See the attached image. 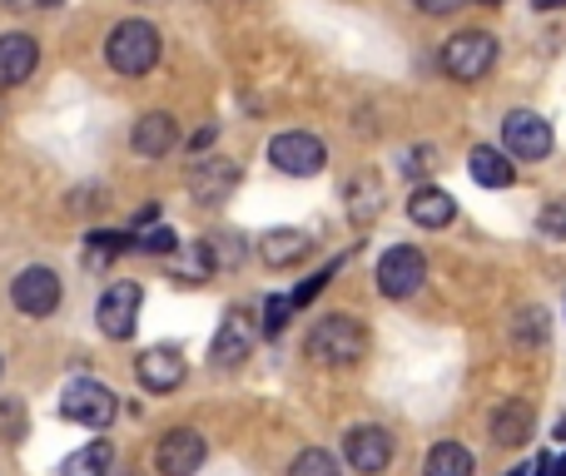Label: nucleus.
Here are the masks:
<instances>
[{"mask_svg":"<svg viewBox=\"0 0 566 476\" xmlns=\"http://www.w3.org/2000/svg\"><path fill=\"white\" fill-rule=\"evenodd\" d=\"M373 348V332L363 328L353 313H328V318H318L308 328V338H303V352H308L318 368H353V362H363Z\"/></svg>","mask_w":566,"mask_h":476,"instance_id":"f257e3e1","label":"nucleus"},{"mask_svg":"<svg viewBox=\"0 0 566 476\" xmlns=\"http://www.w3.org/2000/svg\"><path fill=\"white\" fill-rule=\"evenodd\" d=\"M159 50H165V40H159V30L149 25V20H119L115 30H109L105 40V60L115 75H149V70L159 65Z\"/></svg>","mask_w":566,"mask_h":476,"instance_id":"f03ea898","label":"nucleus"},{"mask_svg":"<svg viewBox=\"0 0 566 476\" xmlns=\"http://www.w3.org/2000/svg\"><path fill=\"white\" fill-rule=\"evenodd\" d=\"M492 65H497V40L488 30H462L442 45V75L458 80V85H478Z\"/></svg>","mask_w":566,"mask_h":476,"instance_id":"7ed1b4c3","label":"nucleus"},{"mask_svg":"<svg viewBox=\"0 0 566 476\" xmlns=\"http://www.w3.org/2000/svg\"><path fill=\"white\" fill-rule=\"evenodd\" d=\"M269 165H274L279 174L313 179L328 165V149H323V139L308 135V129H283V135L269 139Z\"/></svg>","mask_w":566,"mask_h":476,"instance_id":"20e7f679","label":"nucleus"},{"mask_svg":"<svg viewBox=\"0 0 566 476\" xmlns=\"http://www.w3.org/2000/svg\"><path fill=\"white\" fill-rule=\"evenodd\" d=\"M139 303H145V288H139V283H129V278L109 283V288L99 293V308H95L99 332H105L109 342H129L139 328Z\"/></svg>","mask_w":566,"mask_h":476,"instance_id":"39448f33","label":"nucleus"},{"mask_svg":"<svg viewBox=\"0 0 566 476\" xmlns=\"http://www.w3.org/2000/svg\"><path fill=\"white\" fill-rule=\"evenodd\" d=\"M60 412H65L70 422H80V427L105 432L109 422H115V412H119V398L105 388V382H95V378H75V382L65 388V398H60Z\"/></svg>","mask_w":566,"mask_h":476,"instance_id":"423d86ee","label":"nucleus"},{"mask_svg":"<svg viewBox=\"0 0 566 476\" xmlns=\"http://www.w3.org/2000/svg\"><path fill=\"white\" fill-rule=\"evenodd\" d=\"M378 293L382 298H412V293L428 283V258H422L412 243H392L388 253L378 258Z\"/></svg>","mask_w":566,"mask_h":476,"instance_id":"0eeeda50","label":"nucleus"},{"mask_svg":"<svg viewBox=\"0 0 566 476\" xmlns=\"http://www.w3.org/2000/svg\"><path fill=\"white\" fill-rule=\"evenodd\" d=\"M552 145H557V135H552V125L537 115V109H512L507 119H502V155L512 159H547Z\"/></svg>","mask_w":566,"mask_h":476,"instance_id":"6e6552de","label":"nucleus"},{"mask_svg":"<svg viewBox=\"0 0 566 476\" xmlns=\"http://www.w3.org/2000/svg\"><path fill=\"white\" fill-rule=\"evenodd\" d=\"M10 303H15V313H25V318H50V313L60 308V278H55V268H45V263H30V268H20L15 278H10Z\"/></svg>","mask_w":566,"mask_h":476,"instance_id":"1a4fd4ad","label":"nucleus"},{"mask_svg":"<svg viewBox=\"0 0 566 476\" xmlns=\"http://www.w3.org/2000/svg\"><path fill=\"white\" fill-rule=\"evenodd\" d=\"M205 457H209V442L199 437L195 427H175V432H165V437H159V447H155V467H159V476H195L199 467H205Z\"/></svg>","mask_w":566,"mask_h":476,"instance_id":"9d476101","label":"nucleus"},{"mask_svg":"<svg viewBox=\"0 0 566 476\" xmlns=\"http://www.w3.org/2000/svg\"><path fill=\"white\" fill-rule=\"evenodd\" d=\"M343 457H348L353 472L363 476H382L392 462V437L382 427H353L348 437H343Z\"/></svg>","mask_w":566,"mask_h":476,"instance_id":"9b49d317","label":"nucleus"},{"mask_svg":"<svg viewBox=\"0 0 566 476\" xmlns=\"http://www.w3.org/2000/svg\"><path fill=\"white\" fill-rule=\"evenodd\" d=\"M239 179H244V169H239L234 159H199V165L189 169V194H195L199 204H224L239 189Z\"/></svg>","mask_w":566,"mask_h":476,"instance_id":"f8f14e48","label":"nucleus"},{"mask_svg":"<svg viewBox=\"0 0 566 476\" xmlns=\"http://www.w3.org/2000/svg\"><path fill=\"white\" fill-rule=\"evenodd\" d=\"M135 378L145 392H175L189 378V362L179 358V348H149L135 358Z\"/></svg>","mask_w":566,"mask_h":476,"instance_id":"ddd939ff","label":"nucleus"},{"mask_svg":"<svg viewBox=\"0 0 566 476\" xmlns=\"http://www.w3.org/2000/svg\"><path fill=\"white\" fill-rule=\"evenodd\" d=\"M249 352H254V328H249L244 313H229V318L219 322L214 342H209V362H214L219 372H229V368H239Z\"/></svg>","mask_w":566,"mask_h":476,"instance_id":"4468645a","label":"nucleus"},{"mask_svg":"<svg viewBox=\"0 0 566 476\" xmlns=\"http://www.w3.org/2000/svg\"><path fill=\"white\" fill-rule=\"evenodd\" d=\"M35 65H40L35 35H25V30H10V35H0V89L25 85V80L35 75Z\"/></svg>","mask_w":566,"mask_h":476,"instance_id":"2eb2a0df","label":"nucleus"},{"mask_svg":"<svg viewBox=\"0 0 566 476\" xmlns=\"http://www.w3.org/2000/svg\"><path fill=\"white\" fill-rule=\"evenodd\" d=\"M175 139H179V125H175V115H165V109L139 115L135 129H129V145H135L139 159H165L169 149H175Z\"/></svg>","mask_w":566,"mask_h":476,"instance_id":"dca6fc26","label":"nucleus"},{"mask_svg":"<svg viewBox=\"0 0 566 476\" xmlns=\"http://www.w3.org/2000/svg\"><path fill=\"white\" fill-rule=\"evenodd\" d=\"M408 219L418 229H448L452 219H458V199L438 184H418L412 199H408Z\"/></svg>","mask_w":566,"mask_h":476,"instance_id":"f3484780","label":"nucleus"},{"mask_svg":"<svg viewBox=\"0 0 566 476\" xmlns=\"http://www.w3.org/2000/svg\"><path fill=\"white\" fill-rule=\"evenodd\" d=\"M488 432H492L497 447H522V442H532V408L517 402V398H507L502 408H492Z\"/></svg>","mask_w":566,"mask_h":476,"instance_id":"a211bd4d","label":"nucleus"},{"mask_svg":"<svg viewBox=\"0 0 566 476\" xmlns=\"http://www.w3.org/2000/svg\"><path fill=\"white\" fill-rule=\"evenodd\" d=\"M313 239L303 234V229H269L264 239H259V258L269 263V268H293L298 258H308Z\"/></svg>","mask_w":566,"mask_h":476,"instance_id":"6ab92c4d","label":"nucleus"},{"mask_svg":"<svg viewBox=\"0 0 566 476\" xmlns=\"http://www.w3.org/2000/svg\"><path fill=\"white\" fill-rule=\"evenodd\" d=\"M468 169H472V179H478L482 189H512V179H517L512 159L502 155V149H492V145H478V149H472Z\"/></svg>","mask_w":566,"mask_h":476,"instance_id":"aec40b11","label":"nucleus"},{"mask_svg":"<svg viewBox=\"0 0 566 476\" xmlns=\"http://www.w3.org/2000/svg\"><path fill=\"white\" fill-rule=\"evenodd\" d=\"M109 467H115V447H109L105 437H95V442H85L80 452H70L60 476H109Z\"/></svg>","mask_w":566,"mask_h":476,"instance_id":"412c9836","label":"nucleus"},{"mask_svg":"<svg viewBox=\"0 0 566 476\" xmlns=\"http://www.w3.org/2000/svg\"><path fill=\"white\" fill-rule=\"evenodd\" d=\"M422 476H472V452L462 447V442H438V447L428 452Z\"/></svg>","mask_w":566,"mask_h":476,"instance_id":"4be33fe9","label":"nucleus"},{"mask_svg":"<svg viewBox=\"0 0 566 476\" xmlns=\"http://www.w3.org/2000/svg\"><path fill=\"white\" fill-rule=\"evenodd\" d=\"M348 219L358 229H368L373 219H378V179H373V174H358L348 184Z\"/></svg>","mask_w":566,"mask_h":476,"instance_id":"5701e85b","label":"nucleus"},{"mask_svg":"<svg viewBox=\"0 0 566 476\" xmlns=\"http://www.w3.org/2000/svg\"><path fill=\"white\" fill-rule=\"evenodd\" d=\"M512 342H517V348H542V342H547V313H542L537 303L512 318Z\"/></svg>","mask_w":566,"mask_h":476,"instance_id":"b1692460","label":"nucleus"},{"mask_svg":"<svg viewBox=\"0 0 566 476\" xmlns=\"http://www.w3.org/2000/svg\"><path fill=\"white\" fill-rule=\"evenodd\" d=\"M289 476H343V467H338V457H333V452L308 447V452H298V457H293Z\"/></svg>","mask_w":566,"mask_h":476,"instance_id":"393cba45","label":"nucleus"},{"mask_svg":"<svg viewBox=\"0 0 566 476\" xmlns=\"http://www.w3.org/2000/svg\"><path fill=\"white\" fill-rule=\"evenodd\" d=\"M209 273H214V263H209V248H205V239H199L195 248H185V258L175 263V278H185V283H205Z\"/></svg>","mask_w":566,"mask_h":476,"instance_id":"a878e982","label":"nucleus"},{"mask_svg":"<svg viewBox=\"0 0 566 476\" xmlns=\"http://www.w3.org/2000/svg\"><path fill=\"white\" fill-rule=\"evenodd\" d=\"M205 248H209V263L214 268H234V263H244V243H239V234H214V239H205Z\"/></svg>","mask_w":566,"mask_h":476,"instance_id":"bb28decb","label":"nucleus"},{"mask_svg":"<svg viewBox=\"0 0 566 476\" xmlns=\"http://www.w3.org/2000/svg\"><path fill=\"white\" fill-rule=\"evenodd\" d=\"M129 248V239L125 234H90V248H85V263L90 268H105L115 253H125Z\"/></svg>","mask_w":566,"mask_h":476,"instance_id":"cd10ccee","label":"nucleus"},{"mask_svg":"<svg viewBox=\"0 0 566 476\" xmlns=\"http://www.w3.org/2000/svg\"><path fill=\"white\" fill-rule=\"evenodd\" d=\"M289 313H293L289 293H279V298H269V303H264V332H269V338H279V332L289 328Z\"/></svg>","mask_w":566,"mask_h":476,"instance_id":"c85d7f7f","label":"nucleus"},{"mask_svg":"<svg viewBox=\"0 0 566 476\" xmlns=\"http://www.w3.org/2000/svg\"><path fill=\"white\" fill-rule=\"evenodd\" d=\"M537 229H542L547 239H566V199H552V204L542 209V214H537Z\"/></svg>","mask_w":566,"mask_h":476,"instance_id":"c756f323","label":"nucleus"},{"mask_svg":"<svg viewBox=\"0 0 566 476\" xmlns=\"http://www.w3.org/2000/svg\"><path fill=\"white\" fill-rule=\"evenodd\" d=\"M333 268H338V263H328V268H318V273H313L308 283H303V288H293V293H289V303H293V308H303V303H313V298H318V293L328 288Z\"/></svg>","mask_w":566,"mask_h":476,"instance_id":"7c9ffc66","label":"nucleus"},{"mask_svg":"<svg viewBox=\"0 0 566 476\" xmlns=\"http://www.w3.org/2000/svg\"><path fill=\"white\" fill-rule=\"evenodd\" d=\"M129 248H139V253H179V234L175 229H155V234L135 239Z\"/></svg>","mask_w":566,"mask_h":476,"instance_id":"2f4dec72","label":"nucleus"},{"mask_svg":"<svg viewBox=\"0 0 566 476\" xmlns=\"http://www.w3.org/2000/svg\"><path fill=\"white\" fill-rule=\"evenodd\" d=\"M408 174H432V169H438V149L432 145H418V149H408Z\"/></svg>","mask_w":566,"mask_h":476,"instance_id":"473e14b6","label":"nucleus"},{"mask_svg":"<svg viewBox=\"0 0 566 476\" xmlns=\"http://www.w3.org/2000/svg\"><path fill=\"white\" fill-rule=\"evenodd\" d=\"M412 6H418L422 15H452V10H458L462 0H412Z\"/></svg>","mask_w":566,"mask_h":476,"instance_id":"72a5a7b5","label":"nucleus"},{"mask_svg":"<svg viewBox=\"0 0 566 476\" xmlns=\"http://www.w3.org/2000/svg\"><path fill=\"white\" fill-rule=\"evenodd\" d=\"M6 10H50V6H60V0H0Z\"/></svg>","mask_w":566,"mask_h":476,"instance_id":"f704fd0d","label":"nucleus"},{"mask_svg":"<svg viewBox=\"0 0 566 476\" xmlns=\"http://www.w3.org/2000/svg\"><path fill=\"white\" fill-rule=\"evenodd\" d=\"M205 145H214V129H199V135L189 139V149H205Z\"/></svg>","mask_w":566,"mask_h":476,"instance_id":"c9c22d12","label":"nucleus"},{"mask_svg":"<svg viewBox=\"0 0 566 476\" xmlns=\"http://www.w3.org/2000/svg\"><path fill=\"white\" fill-rule=\"evenodd\" d=\"M537 10H566V0H532Z\"/></svg>","mask_w":566,"mask_h":476,"instance_id":"e433bc0d","label":"nucleus"},{"mask_svg":"<svg viewBox=\"0 0 566 476\" xmlns=\"http://www.w3.org/2000/svg\"><path fill=\"white\" fill-rule=\"evenodd\" d=\"M552 476H566V462H552Z\"/></svg>","mask_w":566,"mask_h":476,"instance_id":"4c0bfd02","label":"nucleus"},{"mask_svg":"<svg viewBox=\"0 0 566 476\" xmlns=\"http://www.w3.org/2000/svg\"><path fill=\"white\" fill-rule=\"evenodd\" d=\"M557 442H566V417L557 422Z\"/></svg>","mask_w":566,"mask_h":476,"instance_id":"58836bf2","label":"nucleus"},{"mask_svg":"<svg viewBox=\"0 0 566 476\" xmlns=\"http://www.w3.org/2000/svg\"><path fill=\"white\" fill-rule=\"evenodd\" d=\"M472 6H502V0H472Z\"/></svg>","mask_w":566,"mask_h":476,"instance_id":"ea45409f","label":"nucleus"},{"mask_svg":"<svg viewBox=\"0 0 566 476\" xmlns=\"http://www.w3.org/2000/svg\"><path fill=\"white\" fill-rule=\"evenodd\" d=\"M507 476H527V472H522V467H517V472H507Z\"/></svg>","mask_w":566,"mask_h":476,"instance_id":"a19ab883","label":"nucleus"},{"mask_svg":"<svg viewBox=\"0 0 566 476\" xmlns=\"http://www.w3.org/2000/svg\"><path fill=\"white\" fill-rule=\"evenodd\" d=\"M0 368H6V362H0Z\"/></svg>","mask_w":566,"mask_h":476,"instance_id":"79ce46f5","label":"nucleus"}]
</instances>
